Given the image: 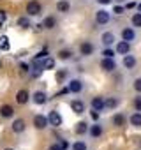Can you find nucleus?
I'll return each mask as SVG.
<instances>
[{
  "label": "nucleus",
  "mask_w": 141,
  "mask_h": 150,
  "mask_svg": "<svg viewBox=\"0 0 141 150\" xmlns=\"http://www.w3.org/2000/svg\"><path fill=\"white\" fill-rule=\"evenodd\" d=\"M94 20H95V25H99V27H104V25H108V23L111 21V11L104 9V7H99V9L95 11V16H94Z\"/></svg>",
  "instance_id": "obj_1"
},
{
  "label": "nucleus",
  "mask_w": 141,
  "mask_h": 150,
  "mask_svg": "<svg viewBox=\"0 0 141 150\" xmlns=\"http://www.w3.org/2000/svg\"><path fill=\"white\" fill-rule=\"evenodd\" d=\"M99 67H101V71H102L104 74H111V72H115V71L118 69V64H116V60H115V58L102 57V58H101V62H99Z\"/></svg>",
  "instance_id": "obj_2"
},
{
  "label": "nucleus",
  "mask_w": 141,
  "mask_h": 150,
  "mask_svg": "<svg viewBox=\"0 0 141 150\" xmlns=\"http://www.w3.org/2000/svg\"><path fill=\"white\" fill-rule=\"evenodd\" d=\"M65 85L69 87V92H70V94H76V96L85 90V83H83V80H80V78H69Z\"/></svg>",
  "instance_id": "obj_3"
},
{
  "label": "nucleus",
  "mask_w": 141,
  "mask_h": 150,
  "mask_svg": "<svg viewBox=\"0 0 141 150\" xmlns=\"http://www.w3.org/2000/svg\"><path fill=\"white\" fill-rule=\"evenodd\" d=\"M78 53H80V57H83V58H90V57L95 53V44H94L92 41H81Z\"/></svg>",
  "instance_id": "obj_4"
},
{
  "label": "nucleus",
  "mask_w": 141,
  "mask_h": 150,
  "mask_svg": "<svg viewBox=\"0 0 141 150\" xmlns=\"http://www.w3.org/2000/svg\"><path fill=\"white\" fill-rule=\"evenodd\" d=\"M30 101H32L34 104H37V106H44V104L49 101V96H48V92H44V90H34L32 96H30Z\"/></svg>",
  "instance_id": "obj_5"
},
{
  "label": "nucleus",
  "mask_w": 141,
  "mask_h": 150,
  "mask_svg": "<svg viewBox=\"0 0 141 150\" xmlns=\"http://www.w3.org/2000/svg\"><path fill=\"white\" fill-rule=\"evenodd\" d=\"M25 13H27L30 18L41 16V14H42V6H41V2H37V0H30V2L27 4V9H25Z\"/></svg>",
  "instance_id": "obj_6"
},
{
  "label": "nucleus",
  "mask_w": 141,
  "mask_h": 150,
  "mask_svg": "<svg viewBox=\"0 0 141 150\" xmlns=\"http://www.w3.org/2000/svg\"><path fill=\"white\" fill-rule=\"evenodd\" d=\"M101 44H102V48H113L115 44H116V35H115V32H102L101 34Z\"/></svg>",
  "instance_id": "obj_7"
},
{
  "label": "nucleus",
  "mask_w": 141,
  "mask_h": 150,
  "mask_svg": "<svg viewBox=\"0 0 141 150\" xmlns=\"http://www.w3.org/2000/svg\"><path fill=\"white\" fill-rule=\"evenodd\" d=\"M120 37H122L123 41L134 42V41L137 39V32H136V28H134V27H123V28L120 30Z\"/></svg>",
  "instance_id": "obj_8"
},
{
  "label": "nucleus",
  "mask_w": 141,
  "mask_h": 150,
  "mask_svg": "<svg viewBox=\"0 0 141 150\" xmlns=\"http://www.w3.org/2000/svg\"><path fill=\"white\" fill-rule=\"evenodd\" d=\"M48 125H49L48 115H44V113H37V115L34 117V127H35L37 131H44Z\"/></svg>",
  "instance_id": "obj_9"
},
{
  "label": "nucleus",
  "mask_w": 141,
  "mask_h": 150,
  "mask_svg": "<svg viewBox=\"0 0 141 150\" xmlns=\"http://www.w3.org/2000/svg\"><path fill=\"white\" fill-rule=\"evenodd\" d=\"M42 27H44V30H48V32L55 30V28L58 27V20H56V16H55V14H46V16L42 18Z\"/></svg>",
  "instance_id": "obj_10"
},
{
  "label": "nucleus",
  "mask_w": 141,
  "mask_h": 150,
  "mask_svg": "<svg viewBox=\"0 0 141 150\" xmlns=\"http://www.w3.org/2000/svg\"><path fill=\"white\" fill-rule=\"evenodd\" d=\"M122 65H123V69H127V71H134L136 65H137V58H136V55H132V53L123 55V58H122Z\"/></svg>",
  "instance_id": "obj_11"
},
{
  "label": "nucleus",
  "mask_w": 141,
  "mask_h": 150,
  "mask_svg": "<svg viewBox=\"0 0 141 150\" xmlns=\"http://www.w3.org/2000/svg\"><path fill=\"white\" fill-rule=\"evenodd\" d=\"M48 120H49V125H51V127H60V125L63 124V117H62L60 111H56V110H51V111L48 113Z\"/></svg>",
  "instance_id": "obj_12"
},
{
  "label": "nucleus",
  "mask_w": 141,
  "mask_h": 150,
  "mask_svg": "<svg viewBox=\"0 0 141 150\" xmlns=\"http://www.w3.org/2000/svg\"><path fill=\"white\" fill-rule=\"evenodd\" d=\"M90 106H92V110H97V111L104 113L106 111V99L102 96H95V97H92Z\"/></svg>",
  "instance_id": "obj_13"
},
{
  "label": "nucleus",
  "mask_w": 141,
  "mask_h": 150,
  "mask_svg": "<svg viewBox=\"0 0 141 150\" xmlns=\"http://www.w3.org/2000/svg\"><path fill=\"white\" fill-rule=\"evenodd\" d=\"M102 134H104V127H102V124H99V122H94V124H90L88 136H90L92 139H97V138H101Z\"/></svg>",
  "instance_id": "obj_14"
},
{
  "label": "nucleus",
  "mask_w": 141,
  "mask_h": 150,
  "mask_svg": "<svg viewBox=\"0 0 141 150\" xmlns=\"http://www.w3.org/2000/svg\"><path fill=\"white\" fill-rule=\"evenodd\" d=\"M130 44H132V42L123 41V39L116 41V44H115V51H116V55H127V53H130Z\"/></svg>",
  "instance_id": "obj_15"
},
{
  "label": "nucleus",
  "mask_w": 141,
  "mask_h": 150,
  "mask_svg": "<svg viewBox=\"0 0 141 150\" xmlns=\"http://www.w3.org/2000/svg\"><path fill=\"white\" fill-rule=\"evenodd\" d=\"M90 129V124L87 120H80L78 124H74V134L76 136H87Z\"/></svg>",
  "instance_id": "obj_16"
},
{
  "label": "nucleus",
  "mask_w": 141,
  "mask_h": 150,
  "mask_svg": "<svg viewBox=\"0 0 141 150\" xmlns=\"http://www.w3.org/2000/svg\"><path fill=\"white\" fill-rule=\"evenodd\" d=\"M69 106H70V110H73L76 115H83L87 111V106H85V103L81 99H73V101L69 103Z\"/></svg>",
  "instance_id": "obj_17"
},
{
  "label": "nucleus",
  "mask_w": 141,
  "mask_h": 150,
  "mask_svg": "<svg viewBox=\"0 0 141 150\" xmlns=\"http://www.w3.org/2000/svg\"><path fill=\"white\" fill-rule=\"evenodd\" d=\"M16 27H18V28H21V30H28V28H32V27H34V23H32V18H30L28 14H25V16H20V18L16 20Z\"/></svg>",
  "instance_id": "obj_18"
},
{
  "label": "nucleus",
  "mask_w": 141,
  "mask_h": 150,
  "mask_svg": "<svg viewBox=\"0 0 141 150\" xmlns=\"http://www.w3.org/2000/svg\"><path fill=\"white\" fill-rule=\"evenodd\" d=\"M25 129H27V122H25L23 118H14V120H13L11 131H13L14 134H21V132H25Z\"/></svg>",
  "instance_id": "obj_19"
},
{
  "label": "nucleus",
  "mask_w": 141,
  "mask_h": 150,
  "mask_svg": "<svg viewBox=\"0 0 141 150\" xmlns=\"http://www.w3.org/2000/svg\"><path fill=\"white\" fill-rule=\"evenodd\" d=\"M55 9H56L60 14H69L70 9H73V4H70L69 0H58V2L55 4Z\"/></svg>",
  "instance_id": "obj_20"
},
{
  "label": "nucleus",
  "mask_w": 141,
  "mask_h": 150,
  "mask_svg": "<svg viewBox=\"0 0 141 150\" xmlns=\"http://www.w3.org/2000/svg\"><path fill=\"white\" fill-rule=\"evenodd\" d=\"M42 72H44V69H42V65L39 64V62H32L30 64V78L32 80H37V78H41L42 76Z\"/></svg>",
  "instance_id": "obj_21"
},
{
  "label": "nucleus",
  "mask_w": 141,
  "mask_h": 150,
  "mask_svg": "<svg viewBox=\"0 0 141 150\" xmlns=\"http://www.w3.org/2000/svg\"><path fill=\"white\" fill-rule=\"evenodd\" d=\"M30 96H32V94H30L27 88H21V90L16 92V97H14V99H16L18 104H27V103L30 101Z\"/></svg>",
  "instance_id": "obj_22"
},
{
  "label": "nucleus",
  "mask_w": 141,
  "mask_h": 150,
  "mask_svg": "<svg viewBox=\"0 0 141 150\" xmlns=\"http://www.w3.org/2000/svg\"><path fill=\"white\" fill-rule=\"evenodd\" d=\"M56 57H58V60H62V62H69V60L74 58V51L69 50V48H63V50H58Z\"/></svg>",
  "instance_id": "obj_23"
},
{
  "label": "nucleus",
  "mask_w": 141,
  "mask_h": 150,
  "mask_svg": "<svg viewBox=\"0 0 141 150\" xmlns=\"http://www.w3.org/2000/svg\"><path fill=\"white\" fill-rule=\"evenodd\" d=\"M14 108L11 104H2L0 106V117L2 118H14Z\"/></svg>",
  "instance_id": "obj_24"
},
{
  "label": "nucleus",
  "mask_w": 141,
  "mask_h": 150,
  "mask_svg": "<svg viewBox=\"0 0 141 150\" xmlns=\"http://www.w3.org/2000/svg\"><path fill=\"white\" fill-rule=\"evenodd\" d=\"M111 122H113V124H115L116 127H125V124L129 122V118H127V117H125L123 113H120V111H118V113H115V115H113Z\"/></svg>",
  "instance_id": "obj_25"
},
{
  "label": "nucleus",
  "mask_w": 141,
  "mask_h": 150,
  "mask_svg": "<svg viewBox=\"0 0 141 150\" xmlns=\"http://www.w3.org/2000/svg\"><path fill=\"white\" fill-rule=\"evenodd\" d=\"M39 64L42 65V69H44V71H51V69H55V65H56V60H55L53 57H49V55H48V57H46V58H42Z\"/></svg>",
  "instance_id": "obj_26"
},
{
  "label": "nucleus",
  "mask_w": 141,
  "mask_h": 150,
  "mask_svg": "<svg viewBox=\"0 0 141 150\" xmlns=\"http://www.w3.org/2000/svg\"><path fill=\"white\" fill-rule=\"evenodd\" d=\"M104 99H106V110H116L120 106V99L116 96H108Z\"/></svg>",
  "instance_id": "obj_27"
},
{
  "label": "nucleus",
  "mask_w": 141,
  "mask_h": 150,
  "mask_svg": "<svg viewBox=\"0 0 141 150\" xmlns=\"http://www.w3.org/2000/svg\"><path fill=\"white\" fill-rule=\"evenodd\" d=\"M129 124L136 129H141V111H134L129 117Z\"/></svg>",
  "instance_id": "obj_28"
},
{
  "label": "nucleus",
  "mask_w": 141,
  "mask_h": 150,
  "mask_svg": "<svg viewBox=\"0 0 141 150\" xmlns=\"http://www.w3.org/2000/svg\"><path fill=\"white\" fill-rule=\"evenodd\" d=\"M67 78H69V69H60V71L55 72V80H56L58 83H65Z\"/></svg>",
  "instance_id": "obj_29"
},
{
  "label": "nucleus",
  "mask_w": 141,
  "mask_h": 150,
  "mask_svg": "<svg viewBox=\"0 0 141 150\" xmlns=\"http://www.w3.org/2000/svg\"><path fill=\"white\" fill-rule=\"evenodd\" d=\"M11 50V41L6 34L0 35V51H9Z\"/></svg>",
  "instance_id": "obj_30"
},
{
  "label": "nucleus",
  "mask_w": 141,
  "mask_h": 150,
  "mask_svg": "<svg viewBox=\"0 0 141 150\" xmlns=\"http://www.w3.org/2000/svg\"><path fill=\"white\" fill-rule=\"evenodd\" d=\"M48 55H49V50H48V46H44V48H42L41 51H37V53L34 55L32 62H41V60H42V58H46Z\"/></svg>",
  "instance_id": "obj_31"
},
{
  "label": "nucleus",
  "mask_w": 141,
  "mask_h": 150,
  "mask_svg": "<svg viewBox=\"0 0 141 150\" xmlns=\"http://www.w3.org/2000/svg\"><path fill=\"white\" fill-rule=\"evenodd\" d=\"M130 25L134 28H141V11H136L132 16H130Z\"/></svg>",
  "instance_id": "obj_32"
},
{
  "label": "nucleus",
  "mask_w": 141,
  "mask_h": 150,
  "mask_svg": "<svg viewBox=\"0 0 141 150\" xmlns=\"http://www.w3.org/2000/svg\"><path fill=\"white\" fill-rule=\"evenodd\" d=\"M70 150H88V143L83 141V139H78L70 145Z\"/></svg>",
  "instance_id": "obj_33"
},
{
  "label": "nucleus",
  "mask_w": 141,
  "mask_h": 150,
  "mask_svg": "<svg viewBox=\"0 0 141 150\" xmlns=\"http://www.w3.org/2000/svg\"><path fill=\"white\" fill-rule=\"evenodd\" d=\"M18 71H20L21 76H25V74L30 72V64H27V62H20V64H18Z\"/></svg>",
  "instance_id": "obj_34"
},
{
  "label": "nucleus",
  "mask_w": 141,
  "mask_h": 150,
  "mask_svg": "<svg viewBox=\"0 0 141 150\" xmlns=\"http://www.w3.org/2000/svg\"><path fill=\"white\" fill-rule=\"evenodd\" d=\"M111 13H113V14H116V16H122V14L125 13V6H122V4H115Z\"/></svg>",
  "instance_id": "obj_35"
},
{
  "label": "nucleus",
  "mask_w": 141,
  "mask_h": 150,
  "mask_svg": "<svg viewBox=\"0 0 141 150\" xmlns=\"http://www.w3.org/2000/svg\"><path fill=\"white\" fill-rule=\"evenodd\" d=\"M102 57H109V58H115V55H116V51L113 50V48H102V53H101Z\"/></svg>",
  "instance_id": "obj_36"
},
{
  "label": "nucleus",
  "mask_w": 141,
  "mask_h": 150,
  "mask_svg": "<svg viewBox=\"0 0 141 150\" xmlns=\"http://www.w3.org/2000/svg\"><path fill=\"white\" fill-rule=\"evenodd\" d=\"M132 106L136 111H141V94H137L134 99H132Z\"/></svg>",
  "instance_id": "obj_37"
},
{
  "label": "nucleus",
  "mask_w": 141,
  "mask_h": 150,
  "mask_svg": "<svg viewBox=\"0 0 141 150\" xmlns=\"http://www.w3.org/2000/svg\"><path fill=\"white\" fill-rule=\"evenodd\" d=\"M132 88H134V92H136V94H141V76H139V78H136V80L132 81Z\"/></svg>",
  "instance_id": "obj_38"
},
{
  "label": "nucleus",
  "mask_w": 141,
  "mask_h": 150,
  "mask_svg": "<svg viewBox=\"0 0 141 150\" xmlns=\"http://www.w3.org/2000/svg\"><path fill=\"white\" fill-rule=\"evenodd\" d=\"M67 94H70V92H69V87L65 85V87H62V88H60V90L55 94V97H60V96H67Z\"/></svg>",
  "instance_id": "obj_39"
},
{
  "label": "nucleus",
  "mask_w": 141,
  "mask_h": 150,
  "mask_svg": "<svg viewBox=\"0 0 141 150\" xmlns=\"http://www.w3.org/2000/svg\"><path fill=\"white\" fill-rule=\"evenodd\" d=\"M136 7H137V2H134V0H127V2H125V11L136 9Z\"/></svg>",
  "instance_id": "obj_40"
},
{
  "label": "nucleus",
  "mask_w": 141,
  "mask_h": 150,
  "mask_svg": "<svg viewBox=\"0 0 141 150\" xmlns=\"http://www.w3.org/2000/svg\"><path fill=\"white\" fill-rule=\"evenodd\" d=\"M115 0H95V4L97 6H101V7H106V6H109V4H113Z\"/></svg>",
  "instance_id": "obj_41"
},
{
  "label": "nucleus",
  "mask_w": 141,
  "mask_h": 150,
  "mask_svg": "<svg viewBox=\"0 0 141 150\" xmlns=\"http://www.w3.org/2000/svg\"><path fill=\"white\" fill-rule=\"evenodd\" d=\"M90 117H92V120H94V122H97V120H99V117H101V111L92 110V111H90Z\"/></svg>",
  "instance_id": "obj_42"
},
{
  "label": "nucleus",
  "mask_w": 141,
  "mask_h": 150,
  "mask_svg": "<svg viewBox=\"0 0 141 150\" xmlns=\"http://www.w3.org/2000/svg\"><path fill=\"white\" fill-rule=\"evenodd\" d=\"M58 143H60V146H62L63 150H69V148H70L69 141H67V139H63V138H60V141H58Z\"/></svg>",
  "instance_id": "obj_43"
},
{
  "label": "nucleus",
  "mask_w": 141,
  "mask_h": 150,
  "mask_svg": "<svg viewBox=\"0 0 141 150\" xmlns=\"http://www.w3.org/2000/svg\"><path fill=\"white\" fill-rule=\"evenodd\" d=\"M32 28H34V32H35V34L42 32V30H44V27H42V21H41V23H35V25H34Z\"/></svg>",
  "instance_id": "obj_44"
},
{
  "label": "nucleus",
  "mask_w": 141,
  "mask_h": 150,
  "mask_svg": "<svg viewBox=\"0 0 141 150\" xmlns=\"http://www.w3.org/2000/svg\"><path fill=\"white\" fill-rule=\"evenodd\" d=\"M48 150H63V148H62V146H60V143L56 141V143H51V145L48 146Z\"/></svg>",
  "instance_id": "obj_45"
},
{
  "label": "nucleus",
  "mask_w": 141,
  "mask_h": 150,
  "mask_svg": "<svg viewBox=\"0 0 141 150\" xmlns=\"http://www.w3.org/2000/svg\"><path fill=\"white\" fill-rule=\"evenodd\" d=\"M127 0H115V4H125Z\"/></svg>",
  "instance_id": "obj_46"
},
{
  "label": "nucleus",
  "mask_w": 141,
  "mask_h": 150,
  "mask_svg": "<svg viewBox=\"0 0 141 150\" xmlns=\"http://www.w3.org/2000/svg\"><path fill=\"white\" fill-rule=\"evenodd\" d=\"M137 11H141V2H137V7H136Z\"/></svg>",
  "instance_id": "obj_47"
},
{
  "label": "nucleus",
  "mask_w": 141,
  "mask_h": 150,
  "mask_svg": "<svg viewBox=\"0 0 141 150\" xmlns=\"http://www.w3.org/2000/svg\"><path fill=\"white\" fill-rule=\"evenodd\" d=\"M2 25H4V21H2V20H0V28H2Z\"/></svg>",
  "instance_id": "obj_48"
},
{
  "label": "nucleus",
  "mask_w": 141,
  "mask_h": 150,
  "mask_svg": "<svg viewBox=\"0 0 141 150\" xmlns=\"http://www.w3.org/2000/svg\"><path fill=\"white\" fill-rule=\"evenodd\" d=\"M4 150H14V148H4Z\"/></svg>",
  "instance_id": "obj_49"
},
{
  "label": "nucleus",
  "mask_w": 141,
  "mask_h": 150,
  "mask_svg": "<svg viewBox=\"0 0 141 150\" xmlns=\"http://www.w3.org/2000/svg\"><path fill=\"white\" fill-rule=\"evenodd\" d=\"M0 69H2V60H0Z\"/></svg>",
  "instance_id": "obj_50"
},
{
  "label": "nucleus",
  "mask_w": 141,
  "mask_h": 150,
  "mask_svg": "<svg viewBox=\"0 0 141 150\" xmlns=\"http://www.w3.org/2000/svg\"><path fill=\"white\" fill-rule=\"evenodd\" d=\"M81 2H87V0H81Z\"/></svg>",
  "instance_id": "obj_51"
}]
</instances>
